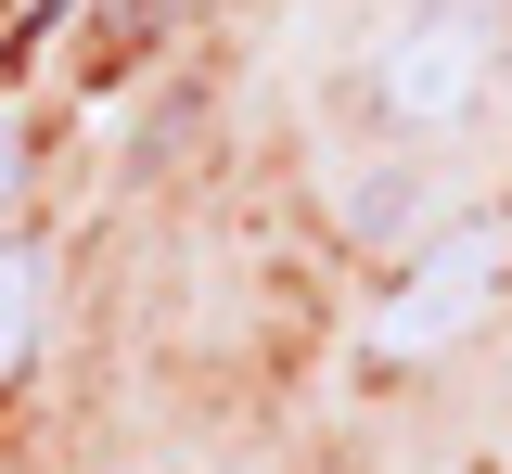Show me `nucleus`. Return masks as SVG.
<instances>
[{"label": "nucleus", "mask_w": 512, "mask_h": 474, "mask_svg": "<svg viewBox=\"0 0 512 474\" xmlns=\"http://www.w3.org/2000/svg\"><path fill=\"white\" fill-rule=\"evenodd\" d=\"M13 193H26V141L0 129V218H13Z\"/></svg>", "instance_id": "nucleus-4"}, {"label": "nucleus", "mask_w": 512, "mask_h": 474, "mask_svg": "<svg viewBox=\"0 0 512 474\" xmlns=\"http://www.w3.org/2000/svg\"><path fill=\"white\" fill-rule=\"evenodd\" d=\"M487 65H500V13L487 0H436L372 52V116L384 129H448V116H474Z\"/></svg>", "instance_id": "nucleus-1"}, {"label": "nucleus", "mask_w": 512, "mask_h": 474, "mask_svg": "<svg viewBox=\"0 0 512 474\" xmlns=\"http://www.w3.org/2000/svg\"><path fill=\"white\" fill-rule=\"evenodd\" d=\"M39 334H52V257L39 244H0V398L26 385Z\"/></svg>", "instance_id": "nucleus-3"}, {"label": "nucleus", "mask_w": 512, "mask_h": 474, "mask_svg": "<svg viewBox=\"0 0 512 474\" xmlns=\"http://www.w3.org/2000/svg\"><path fill=\"white\" fill-rule=\"evenodd\" d=\"M500 270H512V231H500V218H474L461 244H436V257H423V270H410V282L372 308V346H384V359H423V346H448L461 321H487Z\"/></svg>", "instance_id": "nucleus-2"}]
</instances>
